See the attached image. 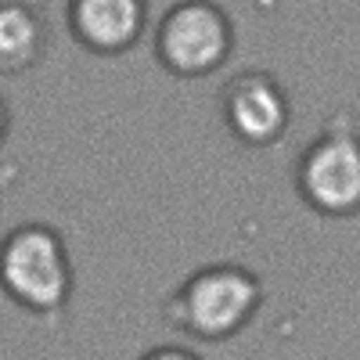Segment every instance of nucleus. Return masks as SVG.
Wrapping results in <instances>:
<instances>
[{"mask_svg":"<svg viewBox=\"0 0 360 360\" xmlns=\"http://www.w3.org/2000/svg\"><path fill=\"white\" fill-rule=\"evenodd\" d=\"M47 51V22L29 4H4L0 8V62L4 72H25L37 65Z\"/></svg>","mask_w":360,"mask_h":360,"instance_id":"0eeeda50","label":"nucleus"},{"mask_svg":"<svg viewBox=\"0 0 360 360\" xmlns=\"http://www.w3.org/2000/svg\"><path fill=\"white\" fill-rule=\"evenodd\" d=\"M224 119L231 134L245 144L278 141L288 127L285 90L259 69L234 76L224 90Z\"/></svg>","mask_w":360,"mask_h":360,"instance_id":"39448f33","label":"nucleus"},{"mask_svg":"<svg viewBox=\"0 0 360 360\" xmlns=\"http://www.w3.org/2000/svg\"><path fill=\"white\" fill-rule=\"evenodd\" d=\"M259 299L263 285L252 270L231 263L202 266L169 295L166 317L198 339H227L252 321Z\"/></svg>","mask_w":360,"mask_h":360,"instance_id":"f257e3e1","label":"nucleus"},{"mask_svg":"<svg viewBox=\"0 0 360 360\" xmlns=\"http://www.w3.org/2000/svg\"><path fill=\"white\" fill-rule=\"evenodd\" d=\"M141 360H198V356L188 353V349H180V346H159L152 353H144Z\"/></svg>","mask_w":360,"mask_h":360,"instance_id":"6e6552de","label":"nucleus"},{"mask_svg":"<svg viewBox=\"0 0 360 360\" xmlns=\"http://www.w3.org/2000/svg\"><path fill=\"white\" fill-rule=\"evenodd\" d=\"M69 29L90 51H127L144 29V4L141 0H76L69 8Z\"/></svg>","mask_w":360,"mask_h":360,"instance_id":"423d86ee","label":"nucleus"},{"mask_svg":"<svg viewBox=\"0 0 360 360\" xmlns=\"http://www.w3.org/2000/svg\"><path fill=\"white\" fill-rule=\"evenodd\" d=\"M4 288L29 310H58L72 292L65 242L44 224H25L4 238Z\"/></svg>","mask_w":360,"mask_h":360,"instance_id":"7ed1b4c3","label":"nucleus"},{"mask_svg":"<svg viewBox=\"0 0 360 360\" xmlns=\"http://www.w3.org/2000/svg\"><path fill=\"white\" fill-rule=\"evenodd\" d=\"M295 184L299 195L328 217L360 209V127L349 112H335L299 155Z\"/></svg>","mask_w":360,"mask_h":360,"instance_id":"f03ea898","label":"nucleus"},{"mask_svg":"<svg viewBox=\"0 0 360 360\" xmlns=\"http://www.w3.org/2000/svg\"><path fill=\"white\" fill-rule=\"evenodd\" d=\"M231 22L213 4H176L155 33V54L173 76H205L231 54Z\"/></svg>","mask_w":360,"mask_h":360,"instance_id":"20e7f679","label":"nucleus"}]
</instances>
